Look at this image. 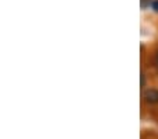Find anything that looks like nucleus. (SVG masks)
<instances>
[{"instance_id": "39448f33", "label": "nucleus", "mask_w": 158, "mask_h": 139, "mask_svg": "<svg viewBox=\"0 0 158 139\" xmlns=\"http://www.w3.org/2000/svg\"><path fill=\"white\" fill-rule=\"evenodd\" d=\"M155 60H157V63H158V53H157V56H155Z\"/></svg>"}, {"instance_id": "f257e3e1", "label": "nucleus", "mask_w": 158, "mask_h": 139, "mask_svg": "<svg viewBox=\"0 0 158 139\" xmlns=\"http://www.w3.org/2000/svg\"><path fill=\"white\" fill-rule=\"evenodd\" d=\"M144 98H145V101L150 104L158 103V90H155V89L147 90V91L144 93Z\"/></svg>"}, {"instance_id": "20e7f679", "label": "nucleus", "mask_w": 158, "mask_h": 139, "mask_svg": "<svg viewBox=\"0 0 158 139\" xmlns=\"http://www.w3.org/2000/svg\"><path fill=\"white\" fill-rule=\"evenodd\" d=\"M145 84V76H144V73H141V87H144Z\"/></svg>"}, {"instance_id": "7ed1b4c3", "label": "nucleus", "mask_w": 158, "mask_h": 139, "mask_svg": "<svg viewBox=\"0 0 158 139\" xmlns=\"http://www.w3.org/2000/svg\"><path fill=\"white\" fill-rule=\"evenodd\" d=\"M152 9H154V10L158 13V0H155V2H152Z\"/></svg>"}, {"instance_id": "f03ea898", "label": "nucleus", "mask_w": 158, "mask_h": 139, "mask_svg": "<svg viewBox=\"0 0 158 139\" xmlns=\"http://www.w3.org/2000/svg\"><path fill=\"white\" fill-rule=\"evenodd\" d=\"M150 2H151V0H141V7L143 9H145L147 6H150Z\"/></svg>"}]
</instances>
